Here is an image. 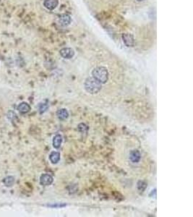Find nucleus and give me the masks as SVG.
Masks as SVG:
<instances>
[{"instance_id": "obj_2", "label": "nucleus", "mask_w": 193, "mask_h": 217, "mask_svg": "<svg viewBox=\"0 0 193 217\" xmlns=\"http://www.w3.org/2000/svg\"><path fill=\"white\" fill-rule=\"evenodd\" d=\"M92 75L93 77H94L101 84L106 83L108 80V70L102 66L94 68L92 71Z\"/></svg>"}, {"instance_id": "obj_13", "label": "nucleus", "mask_w": 193, "mask_h": 217, "mask_svg": "<svg viewBox=\"0 0 193 217\" xmlns=\"http://www.w3.org/2000/svg\"><path fill=\"white\" fill-rule=\"evenodd\" d=\"M59 22H60V24L62 25L67 26L70 23L71 17L69 15H67V14L62 15L60 17V18H59Z\"/></svg>"}, {"instance_id": "obj_16", "label": "nucleus", "mask_w": 193, "mask_h": 217, "mask_svg": "<svg viewBox=\"0 0 193 217\" xmlns=\"http://www.w3.org/2000/svg\"><path fill=\"white\" fill-rule=\"evenodd\" d=\"M137 1H143V0H137Z\"/></svg>"}, {"instance_id": "obj_1", "label": "nucleus", "mask_w": 193, "mask_h": 217, "mask_svg": "<svg viewBox=\"0 0 193 217\" xmlns=\"http://www.w3.org/2000/svg\"><path fill=\"white\" fill-rule=\"evenodd\" d=\"M84 86L86 91L90 94H96L101 90V83L93 77L85 80Z\"/></svg>"}, {"instance_id": "obj_10", "label": "nucleus", "mask_w": 193, "mask_h": 217, "mask_svg": "<svg viewBox=\"0 0 193 217\" xmlns=\"http://www.w3.org/2000/svg\"><path fill=\"white\" fill-rule=\"evenodd\" d=\"M49 160L52 164H57L60 160V154L57 151H53L49 155Z\"/></svg>"}, {"instance_id": "obj_3", "label": "nucleus", "mask_w": 193, "mask_h": 217, "mask_svg": "<svg viewBox=\"0 0 193 217\" xmlns=\"http://www.w3.org/2000/svg\"><path fill=\"white\" fill-rule=\"evenodd\" d=\"M54 179L53 177L48 174H43L40 177V184L43 186H48L52 185Z\"/></svg>"}, {"instance_id": "obj_15", "label": "nucleus", "mask_w": 193, "mask_h": 217, "mask_svg": "<svg viewBox=\"0 0 193 217\" xmlns=\"http://www.w3.org/2000/svg\"><path fill=\"white\" fill-rule=\"evenodd\" d=\"M78 130H79L80 132H82V133H85V132H87V131H88V126L85 125V124L81 123L78 125Z\"/></svg>"}, {"instance_id": "obj_8", "label": "nucleus", "mask_w": 193, "mask_h": 217, "mask_svg": "<svg viewBox=\"0 0 193 217\" xmlns=\"http://www.w3.org/2000/svg\"><path fill=\"white\" fill-rule=\"evenodd\" d=\"M57 116L61 120H64L69 117V112L66 108H59L57 112Z\"/></svg>"}, {"instance_id": "obj_11", "label": "nucleus", "mask_w": 193, "mask_h": 217, "mask_svg": "<svg viewBox=\"0 0 193 217\" xmlns=\"http://www.w3.org/2000/svg\"><path fill=\"white\" fill-rule=\"evenodd\" d=\"M2 182H3L4 185H5L6 187H12V186L14 185L15 180L14 177L7 176V177H6V178H4L3 179V180H2Z\"/></svg>"}, {"instance_id": "obj_5", "label": "nucleus", "mask_w": 193, "mask_h": 217, "mask_svg": "<svg viewBox=\"0 0 193 217\" xmlns=\"http://www.w3.org/2000/svg\"><path fill=\"white\" fill-rule=\"evenodd\" d=\"M122 40L124 44L127 47H132L135 45V39L132 34H124L122 35Z\"/></svg>"}, {"instance_id": "obj_4", "label": "nucleus", "mask_w": 193, "mask_h": 217, "mask_svg": "<svg viewBox=\"0 0 193 217\" xmlns=\"http://www.w3.org/2000/svg\"><path fill=\"white\" fill-rule=\"evenodd\" d=\"M60 55L64 59H72L75 55V51L71 48H63L60 50Z\"/></svg>"}, {"instance_id": "obj_12", "label": "nucleus", "mask_w": 193, "mask_h": 217, "mask_svg": "<svg viewBox=\"0 0 193 217\" xmlns=\"http://www.w3.org/2000/svg\"><path fill=\"white\" fill-rule=\"evenodd\" d=\"M62 142V137L61 135L57 134L53 138V146L55 148H60Z\"/></svg>"}, {"instance_id": "obj_6", "label": "nucleus", "mask_w": 193, "mask_h": 217, "mask_svg": "<svg viewBox=\"0 0 193 217\" xmlns=\"http://www.w3.org/2000/svg\"><path fill=\"white\" fill-rule=\"evenodd\" d=\"M30 106L26 102H22L17 107V110L22 114H27L30 111Z\"/></svg>"}, {"instance_id": "obj_14", "label": "nucleus", "mask_w": 193, "mask_h": 217, "mask_svg": "<svg viewBox=\"0 0 193 217\" xmlns=\"http://www.w3.org/2000/svg\"><path fill=\"white\" fill-rule=\"evenodd\" d=\"M48 105L47 103L40 104L39 108L40 114H43V113L45 112L48 109Z\"/></svg>"}, {"instance_id": "obj_7", "label": "nucleus", "mask_w": 193, "mask_h": 217, "mask_svg": "<svg viewBox=\"0 0 193 217\" xmlns=\"http://www.w3.org/2000/svg\"><path fill=\"white\" fill-rule=\"evenodd\" d=\"M140 158H141V154L139 150H133L130 152V159L131 160V161H132L133 163L139 162V161L140 160Z\"/></svg>"}, {"instance_id": "obj_9", "label": "nucleus", "mask_w": 193, "mask_h": 217, "mask_svg": "<svg viewBox=\"0 0 193 217\" xmlns=\"http://www.w3.org/2000/svg\"><path fill=\"white\" fill-rule=\"evenodd\" d=\"M58 0H46L44 2V6L48 10H54L58 5Z\"/></svg>"}]
</instances>
